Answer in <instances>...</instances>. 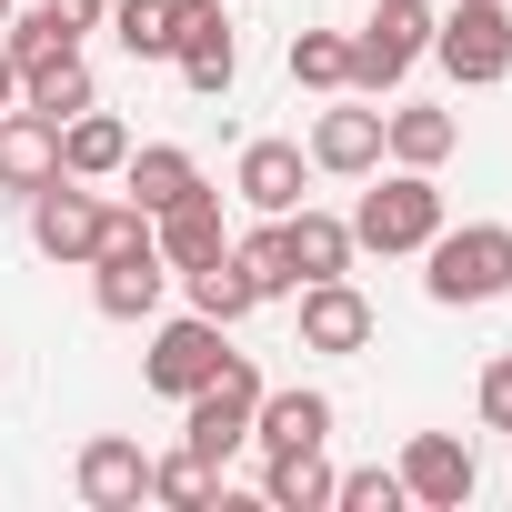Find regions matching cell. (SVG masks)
<instances>
[{"label": "cell", "mask_w": 512, "mask_h": 512, "mask_svg": "<svg viewBox=\"0 0 512 512\" xmlns=\"http://www.w3.org/2000/svg\"><path fill=\"white\" fill-rule=\"evenodd\" d=\"M432 61L462 81V91H492L512 71V11L502 0H462L452 21H432Z\"/></svg>", "instance_id": "obj_5"}, {"label": "cell", "mask_w": 512, "mask_h": 512, "mask_svg": "<svg viewBox=\"0 0 512 512\" xmlns=\"http://www.w3.org/2000/svg\"><path fill=\"white\" fill-rule=\"evenodd\" d=\"M161 282H171V262H161V251H131V262H91V302H101V322H151V312H161Z\"/></svg>", "instance_id": "obj_17"}, {"label": "cell", "mask_w": 512, "mask_h": 512, "mask_svg": "<svg viewBox=\"0 0 512 512\" xmlns=\"http://www.w3.org/2000/svg\"><path fill=\"white\" fill-rule=\"evenodd\" d=\"M171 11H181V0H111V31H121V51L131 61H171Z\"/></svg>", "instance_id": "obj_27"}, {"label": "cell", "mask_w": 512, "mask_h": 512, "mask_svg": "<svg viewBox=\"0 0 512 512\" xmlns=\"http://www.w3.org/2000/svg\"><path fill=\"white\" fill-rule=\"evenodd\" d=\"M292 302H302V352H362V342L382 332L372 302L352 292V272H342V282H302Z\"/></svg>", "instance_id": "obj_12"}, {"label": "cell", "mask_w": 512, "mask_h": 512, "mask_svg": "<svg viewBox=\"0 0 512 512\" xmlns=\"http://www.w3.org/2000/svg\"><path fill=\"white\" fill-rule=\"evenodd\" d=\"M71 492H81L91 512H141V502H151V452L121 442V432H91L81 462H71Z\"/></svg>", "instance_id": "obj_10"}, {"label": "cell", "mask_w": 512, "mask_h": 512, "mask_svg": "<svg viewBox=\"0 0 512 512\" xmlns=\"http://www.w3.org/2000/svg\"><path fill=\"white\" fill-rule=\"evenodd\" d=\"M231 362V342H221V322H201V312H181V322H161L151 332V352H141V382L161 392V402H191L211 372Z\"/></svg>", "instance_id": "obj_7"}, {"label": "cell", "mask_w": 512, "mask_h": 512, "mask_svg": "<svg viewBox=\"0 0 512 512\" xmlns=\"http://www.w3.org/2000/svg\"><path fill=\"white\" fill-rule=\"evenodd\" d=\"M151 241H161V262H171V272L221 262V251H231V231H221V191L201 181V191H181L171 211H151Z\"/></svg>", "instance_id": "obj_11"}, {"label": "cell", "mask_w": 512, "mask_h": 512, "mask_svg": "<svg viewBox=\"0 0 512 512\" xmlns=\"http://www.w3.org/2000/svg\"><path fill=\"white\" fill-rule=\"evenodd\" d=\"M251 442L262 452H292V442H332V392H272L262 382V412H251Z\"/></svg>", "instance_id": "obj_19"}, {"label": "cell", "mask_w": 512, "mask_h": 512, "mask_svg": "<svg viewBox=\"0 0 512 512\" xmlns=\"http://www.w3.org/2000/svg\"><path fill=\"white\" fill-rule=\"evenodd\" d=\"M382 151H392L402 171H442V161L462 151V121H452V111H422V101H412V111H382Z\"/></svg>", "instance_id": "obj_22"}, {"label": "cell", "mask_w": 512, "mask_h": 512, "mask_svg": "<svg viewBox=\"0 0 512 512\" xmlns=\"http://www.w3.org/2000/svg\"><path fill=\"white\" fill-rule=\"evenodd\" d=\"M151 502H171V512H211V502H221V462H201L191 442L161 452V462H151Z\"/></svg>", "instance_id": "obj_26"}, {"label": "cell", "mask_w": 512, "mask_h": 512, "mask_svg": "<svg viewBox=\"0 0 512 512\" xmlns=\"http://www.w3.org/2000/svg\"><path fill=\"white\" fill-rule=\"evenodd\" d=\"M121 181H131V201H141V211H171L181 191H201V161H191L181 141H131Z\"/></svg>", "instance_id": "obj_23"}, {"label": "cell", "mask_w": 512, "mask_h": 512, "mask_svg": "<svg viewBox=\"0 0 512 512\" xmlns=\"http://www.w3.org/2000/svg\"><path fill=\"white\" fill-rule=\"evenodd\" d=\"M11 101H21V61H11V51H0V111H11Z\"/></svg>", "instance_id": "obj_33"}, {"label": "cell", "mask_w": 512, "mask_h": 512, "mask_svg": "<svg viewBox=\"0 0 512 512\" xmlns=\"http://www.w3.org/2000/svg\"><path fill=\"white\" fill-rule=\"evenodd\" d=\"M392 472H402V502H422V512H462L472 482H482V462H472L462 432H412Z\"/></svg>", "instance_id": "obj_9"}, {"label": "cell", "mask_w": 512, "mask_h": 512, "mask_svg": "<svg viewBox=\"0 0 512 512\" xmlns=\"http://www.w3.org/2000/svg\"><path fill=\"white\" fill-rule=\"evenodd\" d=\"M21 111H51V121L91 111V61H81V41H51V51L21 61Z\"/></svg>", "instance_id": "obj_16"}, {"label": "cell", "mask_w": 512, "mask_h": 512, "mask_svg": "<svg viewBox=\"0 0 512 512\" xmlns=\"http://www.w3.org/2000/svg\"><path fill=\"white\" fill-rule=\"evenodd\" d=\"M171 61H181V81L201 91V101H221L231 81H241V41H231V0H181L171 11Z\"/></svg>", "instance_id": "obj_8"}, {"label": "cell", "mask_w": 512, "mask_h": 512, "mask_svg": "<svg viewBox=\"0 0 512 512\" xmlns=\"http://www.w3.org/2000/svg\"><path fill=\"white\" fill-rule=\"evenodd\" d=\"M292 81L302 91H352V41L342 31H292Z\"/></svg>", "instance_id": "obj_28"}, {"label": "cell", "mask_w": 512, "mask_h": 512, "mask_svg": "<svg viewBox=\"0 0 512 512\" xmlns=\"http://www.w3.org/2000/svg\"><path fill=\"white\" fill-rule=\"evenodd\" d=\"M302 181H312V151L302 141H251L241 171H231V191L251 211H302Z\"/></svg>", "instance_id": "obj_15"}, {"label": "cell", "mask_w": 512, "mask_h": 512, "mask_svg": "<svg viewBox=\"0 0 512 512\" xmlns=\"http://www.w3.org/2000/svg\"><path fill=\"white\" fill-rule=\"evenodd\" d=\"M422 292L442 312H472V302H502L512 292V221H462V231H432L422 241Z\"/></svg>", "instance_id": "obj_1"}, {"label": "cell", "mask_w": 512, "mask_h": 512, "mask_svg": "<svg viewBox=\"0 0 512 512\" xmlns=\"http://www.w3.org/2000/svg\"><path fill=\"white\" fill-rule=\"evenodd\" d=\"M41 181H61V121L11 101V111H0V191H21V201H31Z\"/></svg>", "instance_id": "obj_13"}, {"label": "cell", "mask_w": 512, "mask_h": 512, "mask_svg": "<svg viewBox=\"0 0 512 512\" xmlns=\"http://www.w3.org/2000/svg\"><path fill=\"white\" fill-rule=\"evenodd\" d=\"M482 422H492V432H512V352H502V362H482Z\"/></svg>", "instance_id": "obj_31"}, {"label": "cell", "mask_w": 512, "mask_h": 512, "mask_svg": "<svg viewBox=\"0 0 512 512\" xmlns=\"http://www.w3.org/2000/svg\"><path fill=\"white\" fill-rule=\"evenodd\" d=\"M332 512H402V472H382V462L372 472H342L332 482Z\"/></svg>", "instance_id": "obj_29"}, {"label": "cell", "mask_w": 512, "mask_h": 512, "mask_svg": "<svg viewBox=\"0 0 512 512\" xmlns=\"http://www.w3.org/2000/svg\"><path fill=\"white\" fill-rule=\"evenodd\" d=\"M312 171H332V181H372V171H382V111H362V101L322 111V121H312Z\"/></svg>", "instance_id": "obj_14"}, {"label": "cell", "mask_w": 512, "mask_h": 512, "mask_svg": "<svg viewBox=\"0 0 512 512\" xmlns=\"http://www.w3.org/2000/svg\"><path fill=\"white\" fill-rule=\"evenodd\" d=\"M41 11H51V21L81 41V31H101V21H111V0H41Z\"/></svg>", "instance_id": "obj_32"}, {"label": "cell", "mask_w": 512, "mask_h": 512, "mask_svg": "<svg viewBox=\"0 0 512 512\" xmlns=\"http://www.w3.org/2000/svg\"><path fill=\"white\" fill-rule=\"evenodd\" d=\"M282 231H292V272H302V282H342V272H352V251H362L352 221H342V211H312V201L282 211Z\"/></svg>", "instance_id": "obj_18"}, {"label": "cell", "mask_w": 512, "mask_h": 512, "mask_svg": "<svg viewBox=\"0 0 512 512\" xmlns=\"http://www.w3.org/2000/svg\"><path fill=\"white\" fill-rule=\"evenodd\" d=\"M11 11H21V0H0V21H11Z\"/></svg>", "instance_id": "obj_34"}, {"label": "cell", "mask_w": 512, "mask_h": 512, "mask_svg": "<svg viewBox=\"0 0 512 512\" xmlns=\"http://www.w3.org/2000/svg\"><path fill=\"white\" fill-rule=\"evenodd\" d=\"M101 211H111V201H101L91 181H71V171L41 181V191H31V241H41V262L91 272V251H101Z\"/></svg>", "instance_id": "obj_6"}, {"label": "cell", "mask_w": 512, "mask_h": 512, "mask_svg": "<svg viewBox=\"0 0 512 512\" xmlns=\"http://www.w3.org/2000/svg\"><path fill=\"white\" fill-rule=\"evenodd\" d=\"M0 31H11V41H0V51H11V61H31V51H51V41H71L51 11H41V0H31V11H11V21H0Z\"/></svg>", "instance_id": "obj_30"}, {"label": "cell", "mask_w": 512, "mask_h": 512, "mask_svg": "<svg viewBox=\"0 0 512 512\" xmlns=\"http://www.w3.org/2000/svg\"><path fill=\"white\" fill-rule=\"evenodd\" d=\"M251 412H262V372H251V352H231V362L181 402V442H191L201 462H231V452L251 442Z\"/></svg>", "instance_id": "obj_4"}, {"label": "cell", "mask_w": 512, "mask_h": 512, "mask_svg": "<svg viewBox=\"0 0 512 512\" xmlns=\"http://www.w3.org/2000/svg\"><path fill=\"white\" fill-rule=\"evenodd\" d=\"M231 262L251 272V292H262V302L302 292V272H292V231H282V211H262V231H241V241H231Z\"/></svg>", "instance_id": "obj_25"}, {"label": "cell", "mask_w": 512, "mask_h": 512, "mask_svg": "<svg viewBox=\"0 0 512 512\" xmlns=\"http://www.w3.org/2000/svg\"><path fill=\"white\" fill-rule=\"evenodd\" d=\"M121 161H131V131H121L101 101L61 121V171H71V181H121Z\"/></svg>", "instance_id": "obj_20"}, {"label": "cell", "mask_w": 512, "mask_h": 512, "mask_svg": "<svg viewBox=\"0 0 512 512\" xmlns=\"http://www.w3.org/2000/svg\"><path fill=\"white\" fill-rule=\"evenodd\" d=\"M442 231V181L432 171H382V191H362V211H352V241L362 251H382V262H392V251H422Z\"/></svg>", "instance_id": "obj_2"}, {"label": "cell", "mask_w": 512, "mask_h": 512, "mask_svg": "<svg viewBox=\"0 0 512 512\" xmlns=\"http://www.w3.org/2000/svg\"><path fill=\"white\" fill-rule=\"evenodd\" d=\"M432 21H442L432 0H382V11H372V21L352 31V91H362V101L402 91V71H412V61L432 51Z\"/></svg>", "instance_id": "obj_3"}, {"label": "cell", "mask_w": 512, "mask_h": 512, "mask_svg": "<svg viewBox=\"0 0 512 512\" xmlns=\"http://www.w3.org/2000/svg\"><path fill=\"white\" fill-rule=\"evenodd\" d=\"M332 462H322V442H292V452H262V502H282V512H332Z\"/></svg>", "instance_id": "obj_21"}, {"label": "cell", "mask_w": 512, "mask_h": 512, "mask_svg": "<svg viewBox=\"0 0 512 512\" xmlns=\"http://www.w3.org/2000/svg\"><path fill=\"white\" fill-rule=\"evenodd\" d=\"M181 292H191V312H201V322H221V332L262 312V292H251V272L231 262V251H221V262H201V272H181Z\"/></svg>", "instance_id": "obj_24"}]
</instances>
